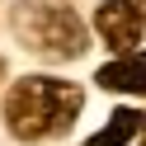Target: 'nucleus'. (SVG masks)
Masks as SVG:
<instances>
[{
  "label": "nucleus",
  "instance_id": "3",
  "mask_svg": "<svg viewBox=\"0 0 146 146\" xmlns=\"http://www.w3.org/2000/svg\"><path fill=\"white\" fill-rule=\"evenodd\" d=\"M94 33L108 42L113 52H132L137 42H141L146 33V10H141V0H104L94 10Z\"/></svg>",
  "mask_w": 146,
  "mask_h": 146
},
{
  "label": "nucleus",
  "instance_id": "6",
  "mask_svg": "<svg viewBox=\"0 0 146 146\" xmlns=\"http://www.w3.org/2000/svg\"><path fill=\"white\" fill-rule=\"evenodd\" d=\"M0 76H5V57H0Z\"/></svg>",
  "mask_w": 146,
  "mask_h": 146
},
{
  "label": "nucleus",
  "instance_id": "2",
  "mask_svg": "<svg viewBox=\"0 0 146 146\" xmlns=\"http://www.w3.org/2000/svg\"><path fill=\"white\" fill-rule=\"evenodd\" d=\"M10 29L33 57L47 61H76L90 47V29L66 0H19L10 14Z\"/></svg>",
  "mask_w": 146,
  "mask_h": 146
},
{
  "label": "nucleus",
  "instance_id": "4",
  "mask_svg": "<svg viewBox=\"0 0 146 146\" xmlns=\"http://www.w3.org/2000/svg\"><path fill=\"white\" fill-rule=\"evenodd\" d=\"M94 80L104 90H118V94H146V52H127V57L99 66Z\"/></svg>",
  "mask_w": 146,
  "mask_h": 146
},
{
  "label": "nucleus",
  "instance_id": "1",
  "mask_svg": "<svg viewBox=\"0 0 146 146\" xmlns=\"http://www.w3.org/2000/svg\"><path fill=\"white\" fill-rule=\"evenodd\" d=\"M80 104V85L57 76H24L10 85L5 94V127H10L19 141H47V137H61L71 123H76Z\"/></svg>",
  "mask_w": 146,
  "mask_h": 146
},
{
  "label": "nucleus",
  "instance_id": "7",
  "mask_svg": "<svg viewBox=\"0 0 146 146\" xmlns=\"http://www.w3.org/2000/svg\"><path fill=\"white\" fill-rule=\"evenodd\" d=\"M141 10H146V5H141Z\"/></svg>",
  "mask_w": 146,
  "mask_h": 146
},
{
  "label": "nucleus",
  "instance_id": "5",
  "mask_svg": "<svg viewBox=\"0 0 146 146\" xmlns=\"http://www.w3.org/2000/svg\"><path fill=\"white\" fill-rule=\"evenodd\" d=\"M137 132H141V113H132V108H118V113L108 118V123L99 127V132L90 137L85 146H127Z\"/></svg>",
  "mask_w": 146,
  "mask_h": 146
}]
</instances>
